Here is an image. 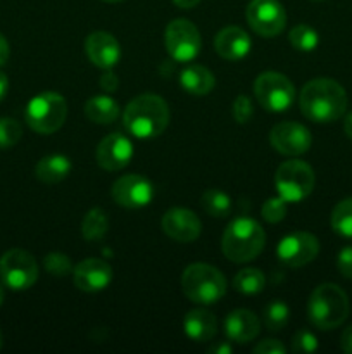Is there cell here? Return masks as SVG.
Returning a JSON list of instances; mask_svg holds the SVG:
<instances>
[{"mask_svg":"<svg viewBox=\"0 0 352 354\" xmlns=\"http://www.w3.org/2000/svg\"><path fill=\"white\" fill-rule=\"evenodd\" d=\"M347 93L331 78H316L306 83L300 92L299 106L304 116L314 123H333L347 111Z\"/></svg>","mask_w":352,"mask_h":354,"instance_id":"obj_1","label":"cell"},{"mask_svg":"<svg viewBox=\"0 0 352 354\" xmlns=\"http://www.w3.org/2000/svg\"><path fill=\"white\" fill-rule=\"evenodd\" d=\"M124 128L137 138H154L169 124V107L162 97L141 93L130 100L123 113Z\"/></svg>","mask_w":352,"mask_h":354,"instance_id":"obj_2","label":"cell"},{"mask_svg":"<svg viewBox=\"0 0 352 354\" xmlns=\"http://www.w3.org/2000/svg\"><path fill=\"white\" fill-rule=\"evenodd\" d=\"M266 244V234L252 218H237L223 234V254L233 263H247L257 258Z\"/></svg>","mask_w":352,"mask_h":354,"instance_id":"obj_3","label":"cell"},{"mask_svg":"<svg viewBox=\"0 0 352 354\" xmlns=\"http://www.w3.org/2000/svg\"><path fill=\"white\" fill-rule=\"evenodd\" d=\"M309 320L320 330L337 328L349 317V297L335 283H321L313 290L307 304Z\"/></svg>","mask_w":352,"mask_h":354,"instance_id":"obj_4","label":"cell"},{"mask_svg":"<svg viewBox=\"0 0 352 354\" xmlns=\"http://www.w3.org/2000/svg\"><path fill=\"white\" fill-rule=\"evenodd\" d=\"M182 289L190 301L197 304H214L226 294V279L214 266L193 263L182 275Z\"/></svg>","mask_w":352,"mask_h":354,"instance_id":"obj_5","label":"cell"},{"mask_svg":"<svg viewBox=\"0 0 352 354\" xmlns=\"http://www.w3.org/2000/svg\"><path fill=\"white\" fill-rule=\"evenodd\" d=\"M24 116L28 127L37 133H55L68 116V102L61 93L43 92L28 102Z\"/></svg>","mask_w":352,"mask_h":354,"instance_id":"obj_6","label":"cell"},{"mask_svg":"<svg viewBox=\"0 0 352 354\" xmlns=\"http://www.w3.org/2000/svg\"><path fill=\"white\" fill-rule=\"evenodd\" d=\"M314 183H316V176H314L313 168L299 159L283 162L276 169V190L286 203H299V201L306 199L313 192Z\"/></svg>","mask_w":352,"mask_h":354,"instance_id":"obj_7","label":"cell"},{"mask_svg":"<svg viewBox=\"0 0 352 354\" xmlns=\"http://www.w3.org/2000/svg\"><path fill=\"white\" fill-rule=\"evenodd\" d=\"M254 95L266 111L282 113L289 109L295 100V88L282 73L264 71L255 78Z\"/></svg>","mask_w":352,"mask_h":354,"instance_id":"obj_8","label":"cell"},{"mask_svg":"<svg viewBox=\"0 0 352 354\" xmlns=\"http://www.w3.org/2000/svg\"><path fill=\"white\" fill-rule=\"evenodd\" d=\"M0 280L12 290H26L38 280V265L23 249H10L0 258Z\"/></svg>","mask_w":352,"mask_h":354,"instance_id":"obj_9","label":"cell"},{"mask_svg":"<svg viewBox=\"0 0 352 354\" xmlns=\"http://www.w3.org/2000/svg\"><path fill=\"white\" fill-rule=\"evenodd\" d=\"M164 44L175 61L188 62L199 55L202 40H200V33L195 24L179 17V19H173L166 26Z\"/></svg>","mask_w":352,"mask_h":354,"instance_id":"obj_10","label":"cell"},{"mask_svg":"<svg viewBox=\"0 0 352 354\" xmlns=\"http://www.w3.org/2000/svg\"><path fill=\"white\" fill-rule=\"evenodd\" d=\"M245 16L248 26L261 37L271 38L285 30L286 12L278 0H251Z\"/></svg>","mask_w":352,"mask_h":354,"instance_id":"obj_11","label":"cell"},{"mask_svg":"<svg viewBox=\"0 0 352 354\" xmlns=\"http://www.w3.org/2000/svg\"><path fill=\"white\" fill-rule=\"evenodd\" d=\"M320 252V241L309 232H293L280 241L276 254L289 268H300L313 261Z\"/></svg>","mask_w":352,"mask_h":354,"instance_id":"obj_12","label":"cell"},{"mask_svg":"<svg viewBox=\"0 0 352 354\" xmlns=\"http://www.w3.org/2000/svg\"><path fill=\"white\" fill-rule=\"evenodd\" d=\"M273 149L283 156H302L313 144L311 131L295 121H282L269 131Z\"/></svg>","mask_w":352,"mask_h":354,"instance_id":"obj_13","label":"cell"},{"mask_svg":"<svg viewBox=\"0 0 352 354\" xmlns=\"http://www.w3.org/2000/svg\"><path fill=\"white\" fill-rule=\"evenodd\" d=\"M154 187L141 175H124L113 185V199L128 209H138L150 204Z\"/></svg>","mask_w":352,"mask_h":354,"instance_id":"obj_14","label":"cell"},{"mask_svg":"<svg viewBox=\"0 0 352 354\" xmlns=\"http://www.w3.org/2000/svg\"><path fill=\"white\" fill-rule=\"evenodd\" d=\"M97 162L107 171H119L130 165L133 158V144L123 133H110L99 144L95 152Z\"/></svg>","mask_w":352,"mask_h":354,"instance_id":"obj_15","label":"cell"},{"mask_svg":"<svg viewBox=\"0 0 352 354\" xmlns=\"http://www.w3.org/2000/svg\"><path fill=\"white\" fill-rule=\"evenodd\" d=\"M162 232L173 241L193 242L200 235L202 223L193 211L185 207H173L162 216Z\"/></svg>","mask_w":352,"mask_h":354,"instance_id":"obj_16","label":"cell"},{"mask_svg":"<svg viewBox=\"0 0 352 354\" xmlns=\"http://www.w3.org/2000/svg\"><path fill=\"white\" fill-rule=\"evenodd\" d=\"M72 279L75 286L83 292H99L113 280V268L104 259L88 258L72 270Z\"/></svg>","mask_w":352,"mask_h":354,"instance_id":"obj_17","label":"cell"},{"mask_svg":"<svg viewBox=\"0 0 352 354\" xmlns=\"http://www.w3.org/2000/svg\"><path fill=\"white\" fill-rule=\"evenodd\" d=\"M88 59L102 69H113L121 57V47L107 31H93L85 41Z\"/></svg>","mask_w":352,"mask_h":354,"instance_id":"obj_18","label":"cell"},{"mask_svg":"<svg viewBox=\"0 0 352 354\" xmlns=\"http://www.w3.org/2000/svg\"><path fill=\"white\" fill-rule=\"evenodd\" d=\"M251 37L238 26L223 28L214 38V50L228 61L244 59L251 52Z\"/></svg>","mask_w":352,"mask_h":354,"instance_id":"obj_19","label":"cell"},{"mask_svg":"<svg viewBox=\"0 0 352 354\" xmlns=\"http://www.w3.org/2000/svg\"><path fill=\"white\" fill-rule=\"evenodd\" d=\"M259 318L251 310L231 311L224 322V332L230 341L237 344H247L259 335Z\"/></svg>","mask_w":352,"mask_h":354,"instance_id":"obj_20","label":"cell"},{"mask_svg":"<svg viewBox=\"0 0 352 354\" xmlns=\"http://www.w3.org/2000/svg\"><path fill=\"white\" fill-rule=\"evenodd\" d=\"M186 337L195 342H207L216 335L217 320L211 311L192 310L183 322Z\"/></svg>","mask_w":352,"mask_h":354,"instance_id":"obj_21","label":"cell"},{"mask_svg":"<svg viewBox=\"0 0 352 354\" xmlns=\"http://www.w3.org/2000/svg\"><path fill=\"white\" fill-rule=\"evenodd\" d=\"M71 161L69 158L62 154H52V156H45L38 161L37 168H35V175L40 182L48 183H59L62 180H66L71 173Z\"/></svg>","mask_w":352,"mask_h":354,"instance_id":"obj_22","label":"cell"},{"mask_svg":"<svg viewBox=\"0 0 352 354\" xmlns=\"http://www.w3.org/2000/svg\"><path fill=\"white\" fill-rule=\"evenodd\" d=\"M182 86L193 95H207L214 88V76L207 68L199 64L186 66L179 76Z\"/></svg>","mask_w":352,"mask_h":354,"instance_id":"obj_23","label":"cell"},{"mask_svg":"<svg viewBox=\"0 0 352 354\" xmlns=\"http://www.w3.org/2000/svg\"><path fill=\"white\" fill-rule=\"evenodd\" d=\"M85 114L90 121L99 124L114 123L119 116V106L107 95H97L86 100Z\"/></svg>","mask_w":352,"mask_h":354,"instance_id":"obj_24","label":"cell"},{"mask_svg":"<svg viewBox=\"0 0 352 354\" xmlns=\"http://www.w3.org/2000/svg\"><path fill=\"white\" fill-rule=\"evenodd\" d=\"M109 230V216L100 207H93L81 221V234L86 241H100Z\"/></svg>","mask_w":352,"mask_h":354,"instance_id":"obj_25","label":"cell"},{"mask_svg":"<svg viewBox=\"0 0 352 354\" xmlns=\"http://www.w3.org/2000/svg\"><path fill=\"white\" fill-rule=\"evenodd\" d=\"M200 204H202V209L213 218H226L231 213L230 196L219 189L206 190Z\"/></svg>","mask_w":352,"mask_h":354,"instance_id":"obj_26","label":"cell"},{"mask_svg":"<svg viewBox=\"0 0 352 354\" xmlns=\"http://www.w3.org/2000/svg\"><path fill=\"white\" fill-rule=\"evenodd\" d=\"M264 286H266L264 275H262L261 270H255V268L240 270L233 279L235 290H238L240 294H247V296L259 294L262 289H264Z\"/></svg>","mask_w":352,"mask_h":354,"instance_id":"obj_27","label":"cell"},{"mask_svg":"<svg viewBox=\"0 0 352 354\" xmlns=\"http://www.w3.org/2000/svg\"><path fill=\"white\" fill-rule=\"evenodd\" d=\"M331 228L342 237L352 239V197L340 201L331 211Z\"/></svg>","mask_w":352,"mask_h":354,"instance_id":"obj_28","label":"cell"},{"mask_svg":"<svg viewBox=\"0 0 352 354\" xmlns=\"http://www.w3.org/2000/svg\"><path fill=\"white\" fill-rule=\"evenodd\" d=\"M289 40L295 50L313 52L320 44V35L314 28L307 26V24H297L290 30Z\"/></svg>","mask_w":352,"mask_h":354,"instance_id":"obj_29","label":"cell"},{"mask_svg":"<svg viewBox=\"0 0 352 354\" xmlns=\"http://www.w3.org/2000/svg\"><path fill=\"white\" fill-rule=\"evenodd\" d=\"M290 320V308L282 301L269 303L264 310V322L269 330H282Z\"/></svg>","mask_w":352,"mask_h":354,"instance_id":"obj_30","label":"cell"},{"mask_svg":"<svg viewBox=\"0 0 352 354\" xmlns=\"http://www.w3.org/2000/svg\"><path fill=\"white\" fill-rule=\"evenodd\" d=\"M23 128L12 118H0V149H10L21 140Z\"/></svg>","mask_w":352,"mask_h":354,"instance_id":"obj_31","label":"cell"},{"mask_svg":"<svg viewBox=\"0 0 352 354\" xmlns=\"http://www.w3.org/2000/svg\"><path fill=\"white\" fill-rule=\"evenodd\" d=\"M43 266L54 277H66L72 272L71 259L62 252H50V254L45 256Z\"/></svg>","mask_w":352,"mask_h":354,"instance_id":"obj_32","label":"cell"},{"mask_svg":"<svg viewBox=\"0 0 352 354\" xmlns=\"http://www.w3.org/2000/svg\"><path fill=\"white\" fill-rule=\"evenodd\" d=\"M261 214L268 223H280L286 216V201L283 197H271L262 204Z\"/></svg>","mask_w":352,"mask_h":354,"instance_id":"obj_33","label":"cell"},{"mask_svg":"<svg viewBox=\"0 0 352 354\" xmlns=\"http://www.w3.org/2000/svg\"><path fill=\"white\" fill-rule=\"evenodd\" d=\"M231 114H233L237 123H248L252 120V116H254V106H252L251 99L247 95H238L233 100V106H231Z\"/></svg>","mask_w":352,"mask_h":354,"instance_id":"obj_34","label":"cell"},{"mask_svg":"<svg viewBox=\"0 0 352 354\" xmlns=\"http://www.w3.org/2000/svg\"><path fill=\"white\" fill-rule=\"evenodd\" d=\"M292 351L309 354L317 351V339L316 335L311 334L309 330H300L293 335L292 339Z\"/></svg>","mask_w":352,"mask_h":354,"instance_id":"obj_35","label":"cell"},{"mask_svg":"<svg viewBox=\"0 0 352 354\" xmlns=\"http://www.w3.org/2000/svg\"><path fill=\"white\" fill-rule=\"evenodd\" d=\"M337 268L342 277H345V279H352V245L344 248L340 252H338Z\"/></svg>","mask_w":352,"mask_h":354,"instance_id":"obj_36","label":"cell"},{"mask_svg":"<svg viewBox=\"0 0 352 354\" xmlns=\"http://www.w3.org/2000/svg\"><path fill=\"white\" fill-rule=\"evenodd\" d=\"M255 354H282L285 353V346L276 339H264L254 348Z\"/></svg>","mask_w":352,"mask_h":354,"instance_id":"obj_37","label":"cell"},{"mask_svg":"<svg viewBox=\"0 0 352 354\" xmlns=\"http://www.w3.org/2000/svg\"><path fill=\"white\" fill-rule=\"evenodd\" d=\"M117 85H119L117 76L114 75L110 69H107V71L102 75V78H100V88H102L104 92H114V90L117 88Z\"/></svg>","mask_w":352,"mask_h":354,"instance_id":"obj_38","label":"cell"},{"mask_svg":"<svg viewBox=\"0 0 352 354\" xmlns=\"http://www.w3.org/2000/svg\"><path fill=\"white\" fill-rule=\"evenodd\" d=\"M340 346H342V351L347 353V354H352V325L351 327L345 328L344 334H342Z\"/></svg>","mask_w":352,"mask_h":354,"instance_id":"obj_39","label":"cell"},{"mask_svg":"<svg viewBox=\"0 0 352 354\" xmlns=\"http://www.w3.org/2000/svg\"><path fill=\"white\" fill-rule=\"evenodd\" d=\"M9 44H7L6 37H3L2 33H0V66H3L7 62V59H9Z\"/></svg>","mask_w":352,"mask_h":354,"instance_id":"obj_40","label":"cell"},{"mask_svg":"<svg viewBox=\"0 0 352 354\" xmlns=\"http://www.w3.org/2000/svg\"><path fill=\"white\" fill-rule=\"evenodd\" d=\"M211 354H231L233 353V348L228 342H217V344L211 346L209 348Z\"/></svg>","mask_w":352,"mask_h":354,"instance_id":"obj_41","label":"cell"},{"mask_svg":"<svg viewBox=\"0 0 352 354\" xmlns=\"http://www.w3.org/2000/svg\"><path fill=\"white\" fill-rule=\"evenodd\" d=\"M7 90H9V80H7L6 73H0V102L6 99Z\"/></svg>","mask_w":352,"mask_h":354,"instance_id":"obj_42","label":"cell"},{"mask_svg":"<svg viewBox=\"0 0 352 354\" xmlns=\"http://www.w3.org/2000/svg\"><path fill=\"white\" fill-rule=\"evenodd\" d=\"M173 2H175V6L182 7V9H192V7H195L200 0H173Z\"/></svg>","mask_w":352,"mask_h":354,"instance_id":"obj_43","label":"cell"},{"mask_svg":"<svg viewBox=\"0 0 352 354\" xmlns=\"http://www.w3.org/2000/svg\"><path fill=\"white\" fill-rule=\"evenodd\" d=\"M344 131L349 138L352 140V113H349L344 120Z\"/></svg>","mask_w":352,"mask_h":354,"instance_id":"obj_44","label":"cell"},{"mask_svg":"<svg viewBox=\"0 0 352 354\" xmlns=\"http://www.w3.org/2000/svg\"><path fill=\"white\" fill-rule=\"evenodd\" d=\"M3 299H6V294H3V287H2V283H0V306H2Z\"/></svg>","mask_w":352,"mask_h":354,"instance_id":"obj_45","label":"cell"},{"mask_svg":"<svg viewBox=\"0 0 352 354\" xmlns=\"http://www.w3.org/2000/svg\"><path fill=\"white\" fill-rule=\"evenodd\" d=\"M104 2H110V3H114V2H121V0H104Z\"/></svg>","mask_w":352,"mask_h":354,"instance_id":"obj_46","label":"cell"},{"mask_svg":"<svg viewBox=\"0 0 352 354\" xmlns=\"http://www.w3.org/2000/svg\"><path fill=\"white\" fill-rule=\"evenodd\" d=\"M0 348H2V332H0Z\"/></svg>","mask_w":352,"mask_h":354,"instance_id":"obj_47","label":"cell"},{"mask_svg":"<svg viewBox=\"0 0 352 354\" xmlns=\"http://www.w3.org/2000/svg\"><path fill=\"white\" fill-rule=\"evenodd\" d=\"M316 2H321V0H316Z\"/></svg>","mask_w":352,"mask_h":354,"instance_id":"obj_48","label":"cell"}]
</instances>
